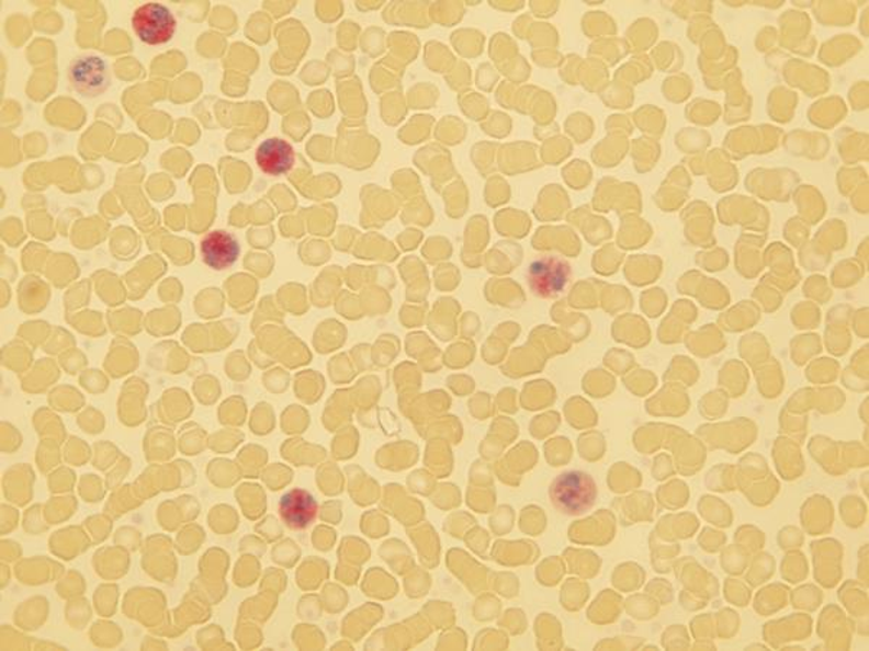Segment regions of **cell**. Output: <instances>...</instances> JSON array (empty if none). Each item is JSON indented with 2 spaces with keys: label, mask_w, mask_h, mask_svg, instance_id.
Listing matches in <instances>:
<instances>
[{
  "label": "cell",
  "mask_w": 869,
  "mask_h": 651,
  "mask_svg": "<svg viewBox=\"0 0 869 651\" xmlns=\"http://www.w3.org/2000/svg\"><path fill=\"white\" fill-rule=\"evenodd\" d=\"M552 505L565 515H583L595 506L599 490L595 478L583 470H567L551 482Z\"/></svg>",
  "instance_id": "cell-1"
},
{
  "label": "cell",
  "mask_w": 869,
  "mask_h": 651,
  "mask_svg": "<svg viewBox=\"0 0 869 651\" xmlns=\"http://www.w3.org/2000/svg\"><path fill=\"white\" fill-rule=\"evenodd\" d=\"M67 77L71 88L83 98L101 96L112 84L111 67L97 54H80L72 58Z\"/></svg>",
  "instance_id": "cell-2"
},
{
  "label": "cell",
  "mask_w": 869,
  "mask_h": 651,
  "mask_svg": "<svg viewBox=\"0 0 869 651\" xmlns=\"http://www.w3.org/2000/svg\"><path fill=\"white\" fill-rule=\"evenodd\" d=\"M134 33L147 45L169 43L178 31V20L166 4L145 3L135 9L131 18Z\"/></svg>",
  "instance_id": "cell-3"
},
{
  "label": "cell",
  "mask_w": 869,
  "mask_h": 651,
  "mask_svg": "<svg viewBox=\"0 0 869 651\" xmlns=\"http://www.w3.org/2000/svg\"><path fill=\"white\" fill-rule=\"evenodd\" d=\"M569 278L572 266L561 256H541L528 270L529 288L541 298L558 297L567 288Z\"/></svg>",
  "instance_id": "cell-4"
},
{
  "label": "cell",
  "mask_w": 869,
  "mask_h": 651,
  "mask_svg": "<svg viewBox=\"0 0 869 651\" xmlns=\"http://www.w3.org/2000/svg\"><path fill=\"white\" fill-rule=\"evenodd\" d=\"M319 504L309 491L302 488L290 490L279 501V515L290 530L303 532L318 517Z\"/></svg>",
  "instance_id": "cell-5"
},
{
  "label": "cell",
  "mask_w": 869,
  "mask_h": 651,
  "mask_svg": "<svg viewBox=\"0 0 869 651\" xmlns=\"http://www.w3.org/2000/svg\"><path fill=\"white\" fill-rule=\"evenodd\" d=\"M202 260L212 270L230 269L238 261L241 247L238 239L226 230H212L201 242Z\"/></svg>",
  "instance_id": "cell-6"
},
{
  "label": "cell",
  "mask_w": 869,
  "mask_h": 651,
  "mask_svg": "<svg viewBox=\"0 0 869 651\" xmlns=\"http://www.w3.org/2000/svg\"><path fill=\"white\" fill-rule=\"evenodd\" d=\"M258 169L267 175L279 178L289 173L296 162L293 145L282 138H270L258 145L256 151Z\"/></svg>",
  "instance_id": "cell-7"
}]
</instances>
